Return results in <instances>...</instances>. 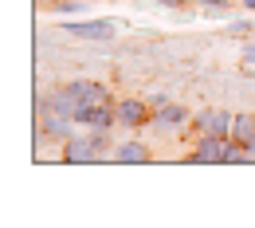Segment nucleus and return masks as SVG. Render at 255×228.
I'll return each mask as SVG.
<instances>
[{
	"label": "nucleus",
	"mask_w": 255,
	"mask_h": 228,
	"mask_svg": "<svg viewBox=\"0 0 255 228\" xmlns=\"http://www.w3.org/2000/svg\"><path fill=\"white\" fill-rule=\"evenodd\" d=\"M248 154H252V162H255V142H252V146H248Z\"/></svg>",
	"instance_id": "15"
},
{
	"label": "nucleus",
	"mask_w": 255,
	"mask_h": 228,
	"mask_svg": "<svg viewBox=\"0 0 255 228\" xmlns=\"http://www.w3.org/2000/svg\"><path fill=\"white\" fill-rule=\"evenodd\" d=\"M200 12H204V16H212V20H220V16H228L232 8H228V4H220V0H204V8H200Z\"/></svg>",
	"instance_id": "12"
},
{
	"label": "nucleus",
	"mask_w": 255,
	"mask_h": 228,
	"mask_svg": "<svg viewBox=\"0 0 255 228\" xmlns=\"http://www.w3.org/2000/svg\"><path fill=\"white\" fill-rule=\"evenodd\" d=\"M244 63H255V43H244Z\"/></svg>",
	"instance_id": "14"
},
{
	"label": "nucleus",
	"mask_w": 255,
	"mask_h": 228,
	"mask_svg": "<svg viewBox=\"0 0 255 228\" xmlns=\"http://www.w3.org/2000/svg\"><path fill=\"white\" fill-rule=\"evenodd\" d=\"M67 91L79 98L83 106H110V102H114L110 91H106L102 83H95V79H75V83H67Z\"/></svg>",
	"instance_id": "3"
},
{
	"label": "nucleus",
	"mask_w": 255,
	"mask_h": 228,
	"mask_svg": "<svg viewBox=\"0 0 255 228\" xmlns=\"http://www.w3.org/2000/svg\"><path fill=\"white\" fill-rule=\"evenodd\" d=\"M228 142H232V138L200 134V138H196V150H192L185 162H189V165H224V158H228Z\"/></svg>",
	"instance_id": "1"
},
{
	"label": "nucleus",
	"mask_w": 255,
	"mask_h": 228,
	"mask_svg": "<svg viewBox=\"0 0 255 228\" xmlns=\"http://www.w3.org/2000/svg\"><path fill=\"white\" fill-rule=\"evenodd\" d=\"M71 122H75V118L47 110V118H43V138H71Z\"/></svg>",
	"instance_id": "9"
},
{
	"label": "nucleus",
	"mask_w": 255,
	"mask_h": 228,
	"mask_svg": "<svg viewBox=\"0 0 255 228\" xmlns=\"http://www.w3.org/2000/svg\"><path fill=\"white\" fill-rule=\"evenodd\" d=\"M59 12H87V8H83L79 0H63V4H59Z\"/></svg>",
	"instance_id": "13"
},
{
	"label": "nucleus",
	"mask_w": 255,
	"mask_h": 228,
	"mask_svg": "<svg viewBox=\"0 0 255 228\" xmlns=\"http://www.w3.org/2000/svg\"><path fill=\"white\" fill-rule=\"evenodd\" d=\"M145 122H149V106H145L141 98H126V102H118V126L137 130V126H145Z\"/></svg>",
	"instance_id": "7"
},
{
	"label": "nucleus",
	"mask_w": 255,
	"mask_h": 228,
	"mask_svg": "<svg viewBox=\"0 0 255 228\" xmlns=\"http://www.w3.org/2000/svg\"><path fill=\"white\" fill-rule=\"evenodd\" d=\"M75 122L79 126H87V130H110L114 122H118V102H110V106H79L75 110Z\"/></svg>",
	"instance_id": "2"
},
{
	"label": "nucleus",
	"mask_w": 255,
	"mask_h": 228,
	"mask_svg": "<svg viewBox=\"0 0 255 228\" xmlns=\"http://www.w3.org/2000/svg\"><path fill=\"white\" fill-rule=\"evenodd\" d=\"M114 162H122V165H145V162H149V150H145L141 142H122L118 154H114Z\"/></svg>",
	"instance_id": "8"
},
{
	"label": "nucleus",
	"mask_w": 255,
	"mask_h": 228,
	"mask_svg": "<svg viewBox=\"0 0 255 228\" xmlns=\"http://www.w3.org/2000/svg\"><path fill=\"white\" fill-rule=\"evenodd\" d=\"M232 138L244 142V146H252L255 142V114H236L232 118Z\"/></svg>",
	"instance_id": "10"
},
{
	"label": "nucleus",
	"mask_w": 255,
	"mask_h": 228,
	"mask_svg": "<svg viewBox=\"0 0 255 228\" xmlns=\"http://www.w3.org/2000/svg\"><path fill=\"white\" fill-rule=\"evenodd\" d=\"M63 162L67 165H87V162H98V150L95 142H91V134L87 138H63Z\"/></svg>",
	"instance_id": "5"
},
{
	"label": "nucleus",
	"mask_w": 255,
	"mask_h": 228,
	"mask_svg": "<svg viewBox=\"0 0 255 228\" xmlns=\"http://www.w3.org/2000/svg\"><path fill=\"white\" fill-rule=\"evenodd\" d=\"M248 8H255V0H248Z\"/></svg>",
	"instance_id": "16"
},
{
	"label": "nucleus",
	"mask_w": 255,
	"mask_h": 228,
	"mask_svg": "<svg viewBox=\"0 0 255 228\" xmlns=\"http://www.w3.org/2000/svg\"><path fill=\"white\" fill-rule=\"evenodd\" d=\"M157 122L161 126H181V122H189V114H185V106L165 102V106H157Z\"/></svg>",
	"instance_id": "11"
},
{
	"label": "nucleus",
	"mask_w": 255,
	"mask_h": 228,
	"mask_svg": "<svg viewBox=\"0 0 255 228\" xmlns=\"http://www.w3.org/2000/svg\"><path fill=\"white\" fill-rule=\"evenodd\" d=\"M192 126L196 134H220V138H232V114L228 110H200L196 118H192Z\"/></svg>",
	"instance_id": "4"
},
{
	"label": "nucleus",
	"mask_w": 255,
	"mask_h": 228,
	"mask_svg": "<svg viewBox=\"0 0 255 228\" xmlns=\"http://www.w3.org/2000/svg\"><path fill=\"white\" fill-rule=\"evenodd\" d=\"M67 32L79 39H110L118 32V24L114 20H67Z\"/></svg>",
	"instance_id": "6"
}]
</instances>
